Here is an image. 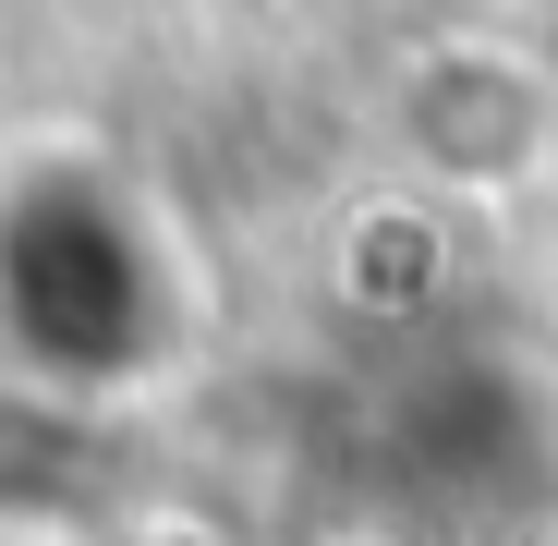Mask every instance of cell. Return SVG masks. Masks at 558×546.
<instances>
[{"instance_id": "6da1fadb", "label": "cell", "mask_w": 558, "mask_h": 546, "mask_svg": "<svg viewBox=\"0 0 558 546\" xmlns=\"http://www.w3.org/2000/svg\"><path fill=\"white\" fill-rule=\"evenodd\" d=\"M401 134H413V158L425 170H449V182H522L534 158H546V134H558V85L534 73V61H486V49H449V61H413V85H401Z\"/></svg>"}, {"instance_id": "7a4b0ae2", "label": "cell", "mask_w": 558, "mask_h": 546, "mask_svg": "<svg viewBox=\"0 0 558 546\" xmlns=\"http://www.w3.org/2000/svg\"><path fill=\"white\" fill-rule=\"evenodd\" d=\"M437 255H449V243H437L425 207H377V219L352 231V292H364V304H425V292H437Z\"/></svg>"}]
</instances>
